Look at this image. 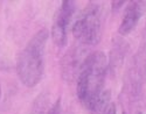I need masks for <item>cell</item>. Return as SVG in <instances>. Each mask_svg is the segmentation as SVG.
Returning a JSON list of instances; mask_svg holds the SVG:
<instances>
[{"label":"cell","instance_id":"obj_1","mask_svg":"<svg viewBox=\"0 0 146 114\" xmlns=\"http://www.w3.org/2000/svg\"><path fill=\"white\" fill-rule=\"evenodd\" d=\"M109 62L102 51L84 58L76 82V94L90 114H102L110 104V91L104 88Z\"/></svg>","mask_w":146,"mask_h":114},{"label":"cell","instance_id":"obj_2","mask_svg":"<svg viewBox=\"0 0 146 114\" xmlns=\"http://www.w3.org/2000/svg\"><path fill=\"white\" fill-rule=\"evenodd\" d=\"M49 33L41 29L28 41L19 54L17 72L21 83L27 87L36 86L42 79L44 72V49Z\"/></svg>","mask_w":146,"mask_h":114},{"label":"cell","instance_id":"obj_3","mask_svg":"<svg viewBox=\"0 0 146 114\" xmlns=\"http://www.w3.org/2000/svg\"><path fill=\"white\" fill-rule=\"evenodd\" d=\"M102 9L96 3H90L72 24V35L81 45H95L102 36Z\"/></svg>","mask_w":146,"mask_h":114},{"label":"cell","instance_id":"obj_4","mask_svg":"<svg viewBox=\"0 0 146 114\" xmlns=\"http://www.w3.org/2000/svg\"><path fill=\"white\" fill-rule=\"evenodd\" d=\"M75 1L64 0L61 4V7L55 16L53 27H52V39L56 47L62 48L67 43V34L68 27L71 21L72 14L75 12Z\"/></svg>","mask_w":146,"mask_h":114},{"label":"cell","instance_id":"obj_5","mask_svg":"<svg viewBox=\"0 0 146 114\" xmlns=\"http://www.w3.org/2000/svg\"><path fill=\"white\" fill-rule=\"evenodd\" d=\"M146 83V41L143 43L133 61V68L131 71V92L138 94L141 87Z\"/></svg>","mask_w":146,"mask_h":114},{"label":"cell","instance_id":"obj_6","mask_svg":"<svg viewBox=\"0 0 146 114\" xmlns=\"http://www.w3.org/2000/svg\"><path fill=\"white\" fill-rule=\"evenodd\" d=\"M145 9V3L144 1H131L126 8H125V13L124 16L121 19L120 26L118 28V32L120 35H127L130 34L133 29L136 28L138 24L143 13Z\"/></svg>","mask_w":146,"mask_h":114},{"label":"cell","instance_id":"obj_7","mask_svg":"<svg viewBox=\"0 0 146 114\" xmlns=\"http://www.w3.org/2000/svg\"><path fill=\"white\" fill-rule=\"evenodd\" d=\"M78 55V49H71L64 55L61 62V69H62V76L67 80H70L78 74L80 69L82 67V63Z\"/></svg>","mask_w":146,"mask_h":114},{"label":"cell","instance_id":"obj_8","mask_svg":"<svg viewBox=\"0 0 146 114\" xmlns=\"http://www.w3.org/2000/svg\"><path fill=\"white\" fill-rule=\"evenodd\" d=\"M46 114H61V99L58 98Z\"/></svg>","mask_w":146,"mask_h":114},{"label":"cell","instance_id":"obj_9","mask_svg":"<svg viewBox=\"0 0 146 114\" xmlns=\"http://www.w3.org/2000/svg\"><path fill=\"white\" fill-rule=\"evenodd\" d=\"M102 114H117V111H116V105L113 104V103H110L108 106H106V108L103 111V113Z\"/></svg>","mask_w":146,"mask_h":114},{"label":"cell","instance_id":"obj_10","mask_svg":"<svg viewBox=\"0 0 146 114\" xmlns=\"http://www.w3.org/2000/svg\"><path fill=\"white\" fill-rule=\"evenodd\" d=\"M124 4H125V1H112V3H111L112 9H113V11H115V9L117 11V9H119L121 6H123Z\"/></svg>","mask_w":146,"mask_h":114},{"label":"cell","instance_id":"obj_11","mask_svg":"<svg viewBox=\"0 0 146 114\" xmlns=\"http://www.w3.org/2000/svg\"><path fill=\"white\" fill-rule=\"evenodd\" d=\"M0 96H1V91H0Z\"/></svg>","mask_w":146,"mask_h":114},{"label":"cell","instance_id":"obj_12","mask_svg":"<svg viewBox=\"0 0 146 114\" xmlns=\"http://www.w3.org/2000/svg\"><path fill=\"white\" fill-rule=\"evenodd\" d=\"M138 114H143V113H138Z\"/></svg>","mask_w":146,"mask_h":114},{"label":"cell","instance_id":"obj_13","mask_svg":"<svg viewBox=\"0 0 146 114\" xmlns=\"http://www.w3.org/2000/svg\"><path fill=\"white\" fill-rule=\"evenodd\" d=\"M123 114H126V113H125V112H124V113H123Z\"/></svg>","mask_w":146,"mask_h":114}]
</instances>
